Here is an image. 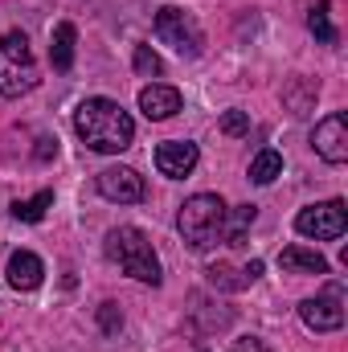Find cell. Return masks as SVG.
<instances>
[{
	"mask_svg": "<svg viewBox=\"0 0 348 352\" xmlns=\"http://www.w3.org/2000/svg\"><path fill=\"white\" fill-rule=\"evenodd\" d=\"M74 131L90 152H123L135 140V123L131 115L115 102V98H87L74 111Z\"/></svg>",
	"mask_w": 348,
	"mask_h": 352,
	"instance_id": "6da1fadb",
	"label": "cell"
},
{
	"mask_svg": "<svg viewBox=\"0 0 348 352\" xmlns=\"http://www.w3.org/2000/svg\"><path fill=\"white\" fill-rule=\"evenodd\" d=\"M226 217H230V209H226V201L217 192H197V197H188L180 205L176 230L193 250H209V246H217L226 238Z\"/></svg>",
	"mask_w": 348,
	"mask_h": 352,
	"instance_id": "7a4b0ae2",
	"label": "cell"
},
{
	"mask_svg": "<svg viewBox=\"0 0 348 352\" xmlns=\"http://www.w3.org/2000/svg\"><path fill=\"white\" fill-rule=\"evenodd\" d=\"M107 258L119 263L123 274L160 287V258H156V250H152V242H148L144 230H135V226L111 230V234H107Z\"/></svg>",
	"mask_w": 348,
	"mask_h": 352,
	"instance_id": "3957f363",
	"label": "cell"
},
{
	"mask_svg": "<svg viewBox=\"0 0 348 352\" xmlns=\"http://www.w3.org/2000/svg\"><path fill=\"white\" fill-rule=\"evenodd\" d=\"M37 87V62L29 54L25 33H4L0 37V94L21 98Z\"/></svg>",
	"mask_w": 348,
	"mask_h": 352,
	"instance_id": "277c9868",
	"label": "cell"
},
{
	"mask_svg": "<svg viewBox=\"0 0 348 352\" xmlns=\"http://www.w3.org/2000/svg\"><path fill=\"white\" fill-rule=\"evenodd\" d=\"M156 37L164 45H173L180 58H197L205 50V33H201L197 16L188 8H176V4H164L156 12Z\"/></svg>",
	"mask_w": 348,
	"mask_h": 352,
	"instance_id": "5b68a950",
	"label": "cell"
},
{
	"mask_svg": "<svg viewBox=\"0 0 348 352\" xmlns=\"http://www.w3.org/2000/svg\"><path fill=\"white\" fill-rule=\"evenodd\" d=\"M345 226H348L345 201L307 205V209H299V217H295V230H299L303 238H316V242H332V238H340Z\"/></svg>",
	"mask_w": 348,
	"mask_h": 352,
	"instance_id": "8992f818",
	"label": "cell"
},
{
	"mask_svg": "<svg viewBox=\"0 0 348 352\" xmlns=\"http://www.w3.org/2000/svg\"><path fill=\"white\" fill-rule=\"evenodd\" d=\"M312 144H316L320 160H328V164H345L348 160V115L345 111H336V115H328L324 123H316Z\"/></svg>",
	"mask_w": 348,
	"mask_h": 352,
	"instance_id": "52a82bcc",
	"label": "cell"
},
{
	"mask_svg": "<svg viewBox=\"0 0 348 352\" xmlns=\"http://www.w3.org/2000/svg\"><path fill=\"white\" fill-rule=\"evenodd\" d=\"M299 320L312 328V332H336L345 324V307H340V287H332L328 295L320 299H303L299 303Z\"/></svg>",
	"mask_w": 348,
	"mask_h": 352,
	"instance_id": "ba28073f",
	"label": "cell"
},
{
	"mask_svg": "<svg viewBox=\"0 0 348 352\" xmlns=\"http://www.w3.org/2000/svg\"><path fill=\"white\" fill-rule=\"evenodd\" d=\"M98 192L107 197V201H119V205H135V201H144V176L135 173V168H102L98 173Z\"/></svg>",
	"mask_w": 348,
	"mask_h": 352,
	"instance_id": "9c48e42d",
	"label": "cell"
},
{
	"mask_svg": "<svg viewBox=\"0 0 348 352\" xmlns=\"http://www.w3.org/2000/svg\"><path fill=\"white\" fill-rule=\"evenodd\" d=\"M197 160H201V152L188 140H168V144L156 148V168L168 176V180H184V176L197 168Z\"/></svg>",
	"mask_w": 348,
	"mask_h": 352,
	"instance_id": "30bf717a",
	"label": "cell"
},
{
	"mask_svg": "<svg viewBox=\"0 0 348 352\" xmlns=\"http://www.w3.org/2000/svg\"><path fill=\"white\" fill-rule=\"evenodd\" d=\"M4 278H8L12 291H37L41 278H45V263H41L33 250H17V254L8 258V266H4Z\"/></svg>",
	"mask_w": 348,
	"mask_h": 352,
	"instance_id": "8fae6325",
	"label": "cell"
},
{
	"mask_svg": "<svg viewBox=\"0 0 348 352\" xmlns=\"http://www.w3.org/2000/svg\"><path fill=\"white\" fill-rule=\"evenodd\" d=\"M140 111L148 115V119H173L176 111H180V90L176 87H164V82H152V87L140 90Z\"/></svg>",
	"mask_w": 348,
	"mask_h": 352,
	"instance_id": "7c38bea8",
	"label": "cell"
},
{
	"mask_svg": "<svg viewBox=\"0 0 348 352\" xmlns=\"http://www.w3.org/2000/svg\"><path fill=\"white\" fill-rule=\"evenodd\" d=\"M279 266L291 274H328V258L320 250H307V246H287L279 254Z\"/></svg>",
	"mask_w": 348,
	"mask_h": 352,
	"instance_id": "4fadbf2b",
	"label": "cell"
},
{
	"mask_svg": "<svg viewBox=\"0 0 348 352\" xmlns=\"http://www.w3.org/2000/svg\"><path fill=\"white\" fill-rule=\"evenodd\" d=\"M74 41H78V33H74L70 21L54 25V37H50V62H54V70H70L74 66Z\"/></svg>",
	"mask_w": 348,
	"mask_h": 352,
	"instance_id": "5bb4252c",
	"label": "cell"
},
{
	"mask_svg": "<svg viewBox=\"0 0 348 352\" xmlns=\"http://www.w3.org/2000/svg\"><path fill=\"white\" fill-rule=\"evenodd\" d=\"M254 217H259V205H238L234 209V217H226V246H246V230L254 226Z\"/></svg>",
	"mask_w": 348,
	"mask_h": 352,
	"instance_id": "9a60e30c",
	"label": "cell"
},
{
	"mask_svg": "<svg viewBox=\"0 0 348 352\" xmlns=\"http://www.w3.org/2000/svg\"><path fill=\"white\" fill-rule=\"evenodd\" d=\"M316 94H320V87H316V82L295 78L291 87L283 90V102H287V111H291V115H307V111H312V102H316Z\"/></svg>",
	"mask_w": 348,
	"mask_h": 352,
	"instance_id": "2e32d148",
	"label": "cell"
},
{
	"mask_svg": "<svg viewBox=\"0 0 348 352\" xmlns=\"http://www.w3.org/2000/svg\"><path fill=\"white\" fill-rule=\"evenodd\" d=\"M274 176H283V156L274 148H262L259 156L250 160V180L254 184H270Z\"/></svg>",
	"mask_w": 348,
	"mask_h": 352,
	"instance_id": "e0dca14e",
	"label": "cell"
},
{
	"mask_svg": "<svg viewBox=\"0 0 348 352\" xmlns=\"http://www.w3.org/2000/svg\"><path fill=\"white\" fill-rule=\"evenodd\" d=\"M50 205H54V188H41L37 197H29V201H17V205H12V217H17V221H41Z\"/></svg>",
	"mask_w": 348,
	"mask_h": 352,
	"instance_id": "ac0fdd59",
	"label": "cell"
},
{
	"mask_svg": "<svg viewBox=\"0 0 348 352\" xmlns=\"http://www.w3.org/2000/svg\"><path fill=\"white\" fill-rule=\"evenodd\" d=\"M307 29H312V33H316L324 45H336V37H340V33H336V25H332V16H328V0L312 8V16H307Z\"/></svg>",
	"mask_w": 348,
	"mask_h": 352,
	"instance_id": "d6986e66",
	"label": "cell"
},
{
	"mask_svg": "<svg viewBox=\"0 0 348 352\" xmlns=\"http://www.w3.org/2000/svg\"><path fill=\"white\" fill-rule=\"evenodd\" d=\"M135 74L140 78H160L164 74V62L152 45H135Z\"/></svg>",
	"mask_w": 348,
	"mask_h": 352,
	"instance_id": "ffe728a7",
	"label": "cell"
},
{
	"mask_svg": "<svg viewBox=\"0 0 348 352\" xmlns=\"http://www.w3.org/2000/svg\"><path fill=\"white\" fill-rule=\"evenodd\" d=\"M205 274H209V283L221 287V291H242V287H246V274H242V270H230V266H221V263L209 266Z\"/></svg>",
	"mask_w": 348,
	"mask_h": 352,
	"instance_id": "44dd1931",
	"label": "cell"
},
{
	"mask_svg": "<svg viewBox=\"0 0 348 352\" xmlns=\"http://www.w3.org/2000/svg\"><path fill=\"white\" fill-rule=\"evenodd\" d=\"M221 131L226 135H246L250 131V115L246 111H226L221 115Z\"/></svg>",
	"mask_w": 348,
	"mask_h": 352,
	"instance_id": "7402d4cb",
	"label": "cell"
},
{
	"mask_svg": "<svg viewBox=\"0 0 348 352\" xmlns=\"http://www.w3.org/2000/svg\"><path fill=\"white\" fill-rule=\"evenodd\" d=\"M98 324H102V332H119V328H123L119 307H115V303H102V307H98Z\"/></svg>",
	"mask_w": 348,
	"mask_h": 352,
	"instance_id": "603a6c76",
	"label": "cell"
},
{
	"mask_svg": "<svg viewBox=\"0 0 348 352\" xmlns=\"http://www.w3.org/2000/svg\"><path fill=\"white\" fill-rule=\"evenodd\" d=\"M230 352H270V349L262 344L259 336H242V340H234V349Z\"/></svg>",
	"mask_w": 348,
	"mask_h": 352,
	"instance_id": "cb8c5ba5",
	"label": "cell"
},
{
	"mask_svg": "<svg viewBox=\"0 0 348 352\" xmlns=\"http://www.w3.org/2000/svg\"><path fill=\"white\" fill-rule=\"evenodd\" d=\"M242 274H246V283H254V278L262 274V258H250V263L242 266Z\"/></svg>",
	"mask_w": 348,
	"mask_h": 352,
	"instance_id": "d4e9b609",
	"label": "cell"
}]
</instances>
